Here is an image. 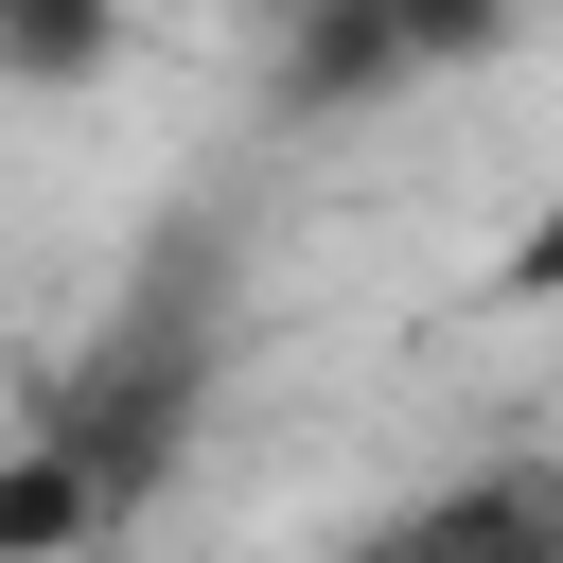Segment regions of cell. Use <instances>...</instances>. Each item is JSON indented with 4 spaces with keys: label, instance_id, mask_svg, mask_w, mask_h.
Wrapping results in <instances>:
<instances>
[{
    "label": "cell",
    "instance_id": "obj_1",
    "mask_svg": "<svg viewBox=\"0 0 563 563\" xmlns=\"http://www.w3.org/2000/svg\"><path fill=\"white\" fill-rule=\"evenodd\" d=\"M194 352H211V334H194V299H158V317L123 299V334H106V352L53 387V422H18V457H35V475L88 510V528H106V510H123V493L176 457V422H194Z\"/></svg>",
    "mask_w": 563,
    "mask_h": 563
},
{
    "label": "cell",
    "instance_id": "obj_2",
    "mask_svg": "<svg viewBox=\"0 0 563 563\" xmlns=\"http://www.w3.org/2000/svg\"><path fill=\"white\" fill-rule=\"evenodd\" d=\"M352 563H563V475L545 457H493V475L422 493L405 528H369Z\"/></svg>",
    "mask_w": 563,
    "mask_h": 563
},
{
    "label": "cell",
    "instance_id": "obj_3",
    "mask_svg": "<svg viewBox=\"0 0 563 563\" xmlns=\"http://www.w3.org/2000/svg\"><path fill=\"white\" fill-rule=\"evenodd\" d=\"M493 18H422V0H317L299 18V53H282V106H352V88H387V70H422V53H475Z\"/></svg>",
    "mask_w": 563,
    "mask_h": 563
},
{
    "label": "cell",
    "instance_id": "obj_4",
    "mask_svg": "<svg viewBox=\"0 0 563 563\" xmlns=\"http://www.w3.org/2000/svg\"><path fill=\"white\" fill-rule=\"evenodd\" d=\"M0 70H18V88H70V70H106V18H88V0H18V18H0Z\"/></svg>",
    "mask_w": 563,
    "mask_h": 563
}]
</instances>
